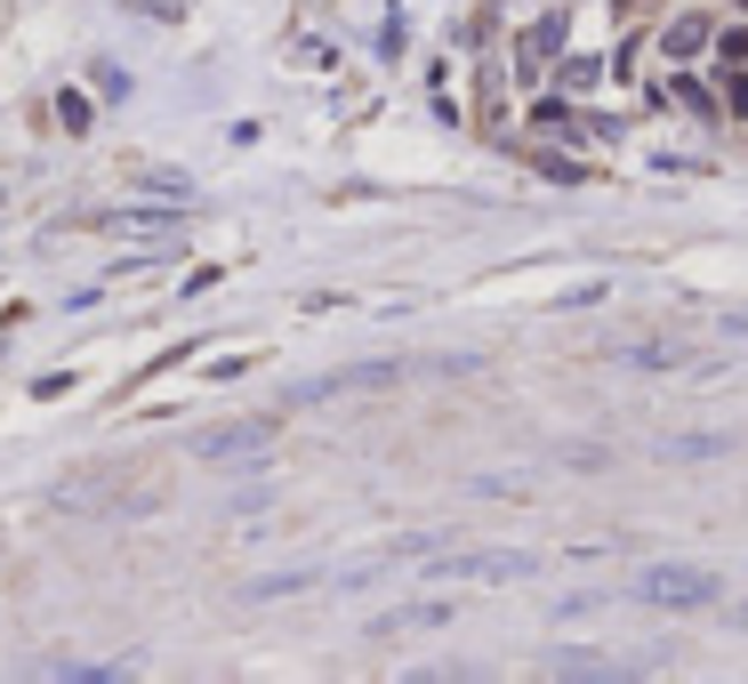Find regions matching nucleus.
<instances>
[{
	"label": "nucleus",
	"mask_w": 748,
	"mask_h": 684,
	"mask_svg": "<svg viewBox=\"0 0 748 684\" xmlns=\"http://www.w3.org/2000/svg\"><path fill=\"white\" fill-rule=\"evenodd\" d=\"M556 49H564V17H539V32L523 41V81L539 73V57H556Z\"/></svg>",
	"instance_id": "6"
},
{
	"label": "nucleus",
	"mask_w": 748,
	"mask_h": 684,
	"mask_svg": "<svg viewBox=\"0 0 748 684\" xmlns=\"http://www.w3.org/2000/svg\"><path fill=\"white\" fill-rule=\"evenodd\" d=\"M717 452H732L725 435H676L668 443V459H717Z\"/></svg>",
	"instance_id": "10"
},
{
	"label": "nucleus",
	"mask_w": 748,
	"mask_h": 684,
	"mask_svg": "<svg viewBox=\"0 0 748 684\" xmlns=\"http://www.w3.org/2000/svg\"><path fill=\"white\" fill-rule=\"evenodd\" d=\"M435 579H539L531 547H467V556L435 564Z\"/></svg>",
	"instance_id": "2"
},
{
	"label": "nucleus",
	"mask_w": 748,
	"mask_h": 684,
	"mask_svg": "<svg viewBox=\"0 0 748 684\" xmlns=\"http://www.w3.org/2000/svg\"><path fill=\"white\" fill-rule=\"evenodd\" d=\"M628 596L636 604H668V612H700V604H725V579L717 572H685V564H652Z\"/></svg>",
	"instance_id": "1"
},
{
	"label": "nucleus",
	"mask_w": 748,
	"mask_h": 684,
	"mask_svg": "<svg viewBox=\"0 0 748 684\" xmlns=\"http://www.w3.org/2000/svg\"><path fill=\"white\" fill-rule=\"evenodd\" d=\"M628 363H636V370H685L692 347H628Z\"/></svg>",
	"instance_id": "9"
},
{
	"label": "nucleus",
	"mask_w": 748,
	"mask_h": 684,
	"mask_svg": "<svg viewBox=\"0 0 748 684\" xmlns=\"http://www.w3.org/2000/svg\"><path fill=\"white\" fill-rule=\"evenodd\" d=\"M258 443H275V419H226V427H210L193 443L201 459H242V452H258Z\"/></svg>",
	"instance_id": "3"
},
{
	"label": "nucleus",
	"mask_w": 748,
	"mask_h": 684,
	"mask_svg": "<svg viewBox=\"0 0 748 684\" xmlns=\"http://www.w3.org/2000/svg\"><path fill=\"white\" fill-rule=\"evenodd\" d=\"M97 226L121 234V242H161V234H178V210H106Z\"/></svg>",
	"instance_id": "4"
},
{
	"label": "nucleus",
	"mask_w": 748,
	"mask_h": 684,
	"mask_svg": "<svg viewBox=\"0 0 748 684\" xmlns=\"http://www.w3.org/2000/svg\"><path fill=\"white\" fill-rule=\"evenodd\" d=\"M660 49H668V57H700V49H708V24H700V17L668 24V41H660Z\"/></svg>",
	"instance_id": "8"
},
{
	"label": "nucleus",
	"mask_w": 748,
	"mask_h": 684,
	"mask_svg": "<svg viewBox=\"0 0 748 684\" xmlns=\"http://www.w3.org/2000/svg\"><path fill=\"white\" fill-rule=\"evenodd\" d=\"M57 121H64V129H89V97L64 89V97H57Z\"/></svg>",
	"instance_id": "11"
},
{
	"label": "nucleus",
	"mask_w": 748,
	"mask_h": 684,
	"mask_svg": "<svg viewBox=\"0 0 748 684\" xmlns=\"http://www.w3.org/2000/svg\"><path fill=\"white\" fill-rule=\"evenodd\" d=\"M298 588H315V572H275V579H250L242 604H266V596H298Z\"/></svg>",
	"instance_id": "7"
},
{
	"label": "nucleus",
	"mask_w": 748,
	"mask_h": 684,
	"mask_svg": "<svg viewBox=\"0 0 748 684\" xmlns=\"http://www.w3.org/2000/svg\"><path fill=\"white\" fill-rule=\"evenodd\" d=\"M451 621V604H402V612H379L370 621V636H402V628H443Z\"/></svg>",
	"instance_id": "5"
},
{
	"label": "nucleus",
	"mask_w": 748,
	"mask_h": 684,
	"mask_svg": "<svg viewBox=\"0 0 748 684\" xmlns=\"http://www.w3.org/2000/svg\"><path fill=\"white\" fill-rule=\"evenodd\" d=\"M732 621H740V628H748V604H740V612H732Z\"/></svg>",
	"instance_id": "12"
}]
</instances>
